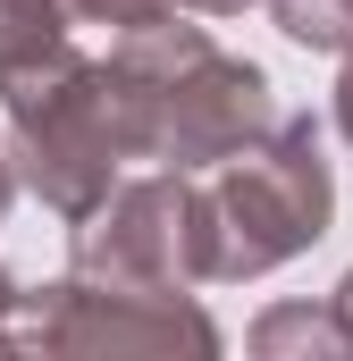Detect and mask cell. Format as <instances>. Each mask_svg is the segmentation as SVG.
<instances>
[{
	"instance_id": "9c48e42d",
	"label": "cell",
	"mask_w": 353,
	"mask_h": 361,
	"mask_svg": "<svg viewBox=\"0 0 353 361\" xmlns=\"http://www.w3.org/2000/svg\"><path fill=\"white\" fill-rule=\"evenodd\" d=\"M185 0H76V17H92V25H152V17H176Z\"/></svg>"
},
{
	"instance_id": "7c38bea8",
	"label": "cell",
	"mask_w": 353,
	"mask_h": 361,
	"mask_svg": "<svg viewBox=\"0 0 353 361\" xmlns=\"http://www.w3.org/2000/svg\"><path fill=\"white\" fill-rule=\"evenodd\" d=\"M8 202H17V160L0 152V219H8Z\"/></svg>"
},
{
	"instance_id": "5b68a950",
	"label": "cell",
	"mask_w": 353,
	"mask_h": 361,
	"mask_svg": "<svg viewBox=\"0 0 353 361\" xmlns=\"http://www.w3.org/2000/svg\"><path fill=\"white\" fill-rule=\"evenodd\" d=\"M68 269L109 286H210L202 269V185L185 169L118 177L109 202L68 219Z\"/></svg>"
},
{
	"instance_id": "4fadbf2b",
	"label": "cell",
	"mask_w": 353,
	"mask_h": 361,
	"mask_svg": "<svg viewBox=\"0 0 353 361\" xmlns=\"http://www.w3.org/2000/svg\"><path fill=\"white\" fill-rule=\"evenodd\" d=\"M337 311H345V328H353V269H345V286H337Z\"/></svg>"
},
{
	"instance_id": "30bf717a",
	"label": "cell",
	"mask_w": 353,
	"mask_h": 361,
	"mask_svg": "<svg viewBox=\"0 0 353 361\" xmlns=\"http://www.w3.org/2000/svg\"><path fill=\"white\" fill-rule=\"evenodd\" d=\"M337 126H345V143H353V59H345V76H337Z\"/></svg>"
},
{
	"instance_id": "7a4b0ae2",
	"label": "cell",
	"mask_w": 353,
	"mask_h": 361,
	"mask_svg": "<svg viewBox=\"0 0 353 361\" xmlns=\"http://www.w3.org/2000/svg\"><path fill=\"white\" fill-rule=\"evenodd\" d=\"M0 118H8L17 185L59 219H85L92 202H109L118 169L135 160L109 59H85L76 42H59L51 59L0 68Z\"/></svg>"
},
{
	"instance_id": "8fae6325",
	"label": "cell",
	"mask_w": 353,
	"mask_h": 361,
	"mask_svg": "<svg viewBox=\"0 0 353 361\" xmlns=\"http://www.w3.org/2000/svg\"><path fill=\"white\" fill-rule=\"evenodd\" d=\"M185 8H193V17H244L253 0H185Z\"/></svg>"
},
{
	"instance_id": "6da1fadb",
	"label": "cell",
	"mask_w": 353,
	"mask_h": 361,
	"mask_svg": "<svg viewBox=\"0 0 353 361\" xmlns=\"http://www.w3.org/2000/svg\"><path fill=\"white\" fill-rule=\"evenodd\" d=\"M109 85H118V109H126L135 160H169L185 177L236 160L244 143H261L277 126V85L253 59H227L202 25H185V8L118 34Z\"/></svg>"
},
{
	"instance_id": "8992f818",
	"label": "cell",
	"mask_w": 353,
	"mask_h": 361,
	"mask_svg": "<svg viewBox=\"0 0 353 361\" xmlns=\"http://www.w3.org/2000/svg\"><path fill=\"white\" fill-rule=\"evenodd\" d=\"M253 353L261 361H337V353H353V328L337 311V294L328 302H269L253 319Z\"/></svg>"
},
{
	"instance_id": "5bb4252c",
	"label": "cell",
	"mask_w": 353,
	"mask_h": 361,
	"mask_svg": "<svg viewBox=\"0 0 353 361\" xmlns=\"http://www.w3.org/2000/svg\"><path fill=\"white\" fill-rule=\"evenodd\" d=\"M8 302H17V277H8V269H0V319H8Z\"/></svg>"
},
{
	"instance_id": "ba28073f",
	"label": "cell",
	"mask_w": 353,
	"mask_h": 361,
	"mask_svg": "<svg viewBox=\"0 0 353 361\" xmlns=\"http://www.w3.org/2000/svg\"><path fill=\"white\" fill-rule=\"evenodd\" d=\"M277 34L303 42V51H328V59H353V0H269Z\"/></svg>"
},
{
	"instance_id": "277c9868",
	"label": "cell",
	"mask_w": 353,
	"mask_h": 361,
	"mask_svg": "<svg viewBox=\"0 0 353 361\" xmlns=\"http://www.w3.org/2000/svg\"><path fill=\"white\" fill-rule=\"evenodd\" d=\"M0 353H85V361H152V353H219V319L193 302V286H109V277H59L17 286L0 319Z\"/></svg>"
},
{
	"instance_id": "52a82bcc",
	"label": "cell",
	"mask_w": 353,
	"mask_h": 361,
	"mask_svg": "<svg viewBox=\"0 0 353 361\" xmlns=\"http://www.w3.org/2000/svg\"><path fill=\"white\" fill-rule=\"evenodd\" d=\"M76 25V0H0V68L51 59Z\"/></svg>"
},
{
	"instance_id": "3957f363",
	"label": "cell",
	"mask_w": 353,
	"mask_h": 361,
	"mask_svg": "<svg viewBox=\"0 0 353 361\" xmlns=\"http://www.w3.org/2000/svg\"><path fill=\"white\" fill-rule=\"evenodd\" d=\"M328 219H337V177H328L320 126L277 118L261 143L219 160L202 185V269H210V286L269 277L294 252H311L328 235Z\"/></svg>"
}]
</instances>
